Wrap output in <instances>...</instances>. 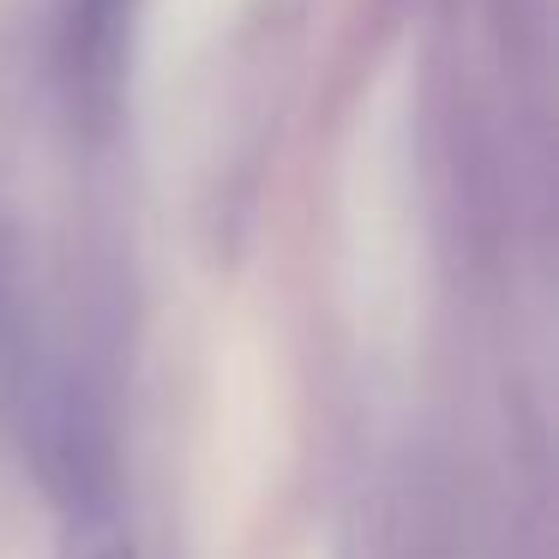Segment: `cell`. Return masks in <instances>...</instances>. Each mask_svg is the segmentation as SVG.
Wrapping results in <instances>:
<instances>
[{"label": "cell", "mask_w": 559, "mask_h": 559, "mask_svg": "<svg viewBox=\"0 0 559 559\" xmlns=\"http://www.w3.org/2000/svg\"><path fill=\"white\" fill-rule=\"evenodd\" d=\"M55 343L43 325L37 301V271H31V247L13 217H0V439H13L31 427L43 391L55 379Z\"/></svg>", "instance_id": "cell-1"}, {"label": "cell", "mask_w": 559, "mask_h": 559, "mask_svg": "<svg viewBox=\"0 0 559 559\" xmlns=\"http://www.w3.org/2000/svg\"><path fill=\"white\" fill-rule=\"evenodd\" d=\"M133 25H139V0H61L55 61H61L67 109L85 133H109L115 115H121Z\"/></svg>", "instance_id": "cell-2"}, {"label": "cell", "mask_w": 559, "mask_h": 559, "mask_svg": "<svg viewBox=\"0 0 559 559\" xmlns=\"http://www.w3.org/2000/svg\"><path fill=\"white\" fill-rule=\"evenodd\" d=\"M61 559H139V542L127 530L115 499H91V506L61 511Z\"/></svg>", "instance_id": "cell-3"}]
</instances>
